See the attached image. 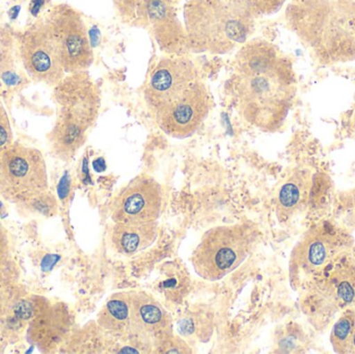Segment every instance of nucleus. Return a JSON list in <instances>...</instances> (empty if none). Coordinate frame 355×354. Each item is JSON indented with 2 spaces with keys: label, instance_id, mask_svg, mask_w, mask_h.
Instances as JSON below:
<instances>
[{
  "label": "nucleus",
  "instance_id": "obj_1",
  "mask_svg": "<svg viewBox=\"0 0 355 354\" xmlns=\"http://www.w3.org/2000/svg\"><path fill=\"white\" fill-rule=\"evenodd\" d=\"M235 78L243 118L264 130L281 126L296 93L291 62L272 44L254 39L238 53Z\"/></svg>",
  "mask_w": 355,
  "mask_h": 354
},
{
  "label": "nucleus",
  "instance_id": "obj_2",
  "mask_svg": "<svg viewBox=\"0 0 355 354\" xmlns=\"http://www.w3.org/2000/svg\"><path fill=\"white\" fill-rule=\"evenodd\" d=\"M56 121L48 134L52 153L68 161L85 143L99 108V95L87 73H72L54 87Z\"/></svg>",
  "mask_w": 355,
  "mask_h": 354
},
{
  "label": "nucleus",
  "instance_id": "obj_3",
  "mask_svg": "<svg viewBox=\"0 0 355 354\" xmlns=\"http://www.w3.org/2000/svg\"><path fill=\"white\" fill-rule=\"evenodd\" d=\"M352 1L294 0L288 8L292 28L317 52L335 60L355 55Z\"/></svg>",
  "mask_w": 355,
  "mask_h": 354
},
{
  "label": "nucleus",
  "instance_id": "obj_4",
  "mask_svg": "<svg viewBox=\"0 0 355 354\" xmlns=\"http://www.w3.org/2000/svg\"><path fill=\"white\" fill-rule=\"evenodd\" d=\"M252 239V229L243 224L211 229L192 255L194 270L205 280H220L245 260Z\"/></svg>",
  "mask_w": 355,
  "mask_h": 354
},
{
  "label": "nucleus",
  "instance_id": "obj_5",
  "mask_svg": "<svg viewBox=\"0 0 355 354\" xmlns=\"http://www.w3.org/2000/svg\"><path fill=\"white\" fill-rule=\"evenodd\" d=\"M250 14L232 0H193L185 8V20L192 39L229 45L245 39Z\"/></svg>",
  "mask_w": 355,
  "mask_h": 354
},
{
  "label": "nucleus",
  "instance_id": "obj_6",
  "mask_svg": "<svg viewBox=\"0 0 355 354\" xmlns=\"http://www.w3.org/2000/svg\"><path fill=\"white\" fill-rule=\"evenodd\" d=\"M43 154L35 148L14 143L0 157V195L20 205H31L48 193Z\"/></svg>",
  "mask_w": 355,
  "mask_h": 354
},
{
  "label": "nucleus",
  "instance_id": "obj_7",
  "mask_svg": "<svg viewBox=\"0 0 355 354\" xmlns=\"http://www.w3.org/2000/svg\"><path fill=\"white\" fill-rule=\"evenodd\" d=\"M55 42L64 72H85L93 62V50L81 15L68 4L53 6L45 18Z\"/></svg>",
  "mask_w": 355,
  "mask_h": 354
},
{
  "label": "nucleus",
  "instance_id": "obj_8",
  "mask_svg": "<svg viewBox=\"0 0 355 354\" xmlns=\"http://www.w3.org/2000/svg\"><path fill=\"white\" fill-rule=\"evenodd\" d=\"M19 52L31 78L50 87L64 79L62 60L45 19L29 26L19 39Z\"/></svg>",
  "mask_w": 355,
  "mask_h": 354
},
{
  "label": "nucleus",
  "instance_id": "obj_9",
  "mask_svg": "<svg viewBox=\"0 0 355 354\" xmlns=\"http://www.w3.org/2000/svg\"><path fill=\"white\" fill-rule=\"evenodd\" d=\"M162 207V186L151 177L143 175L116 195L110 210L114 222H155Z\"/></svg>",
  "mask_w": 355,
  "mask_h": 354
},
{
  "label": "nucleus",
  "instance_id": "obj_10",
  "mask_svg": "<svg viewBox=\"0 0 355 354\" xmlns=\"http://www.w3.org/2000/svg\"><path fill=\"white\" fill-rule=\"evenodd\" d=\"M209 110V97L204 85L196 81L179 98L155 112L160 128L168 135L185 139L193 134Z\"/></svg>",
  "mask_w": 355,
  "mask_h": 354
},
{
  "label": "nucleus",
  "instance_id": "obj_11",
  "mask_svg": "<svg viewBox=\"0 0 355 354\" xmlns=\"http://www.w3.org/2000/svg\"><path fill=\"white\" fill-rule=\"evenodd\" d=\"M196 81L198 70L191 60L183 57L160 60L152 71L146 87V102L155 114L179 98Z\"/></svg>",
  "mask_w": 355,
  "mask_h": 354
},
{
  "label": "nucleus",
  "instance_id": "obj_12",
  "mask_svg": "<svg viewBox=\"0 0 355 354\" xmlns=\"http://www.w3.org/2000/svg\"><path fill=\"white\" fill-rule=\"evenodd\" d=\"M72 317L64 303L44 297L33 299V312L27 324L29 341L42 353H52L70 333Z\"/></svg>",
  "mask_w": 355,
  "mask_h": 354
},
{
  "label": "nucleus",
  "instance_id": "obj_13",
  "mask_svg": "<svg viewBox=\"0 0 355 354\" xmlns=\"http://www.w3.org/2000/svg\"><path fill=\"white\" fill-rule=\"evenodd\" d=\"M127 330L146 340L164 341L172 336V317L153 297L143 292H132Z\"/></svg>",
  "mask_w": 355,
  "mask_h": 354
},
{
  "label": "nucleus",
  "instance_id": "obj_14",
  "mask_svg": "<svg viewBox=\"0 0 355 354\" xmlns=\"http://www.w3.org/2000/svg\"><path fill=\"white\" fill-rule=\"evenodd\" d=\"M335 251V241L329 233L314 230L298 243L292 253L290 272L292 280L309 276L322 269Z\"/></svg>",
  "mask_w": 355,
  "mask_h": 354
},
{
  "label": "nucleus",
  "instance_id": "obj_15",
  "mask_svg": "<svg viewBox=\"0 0 355 354\" xmlns=\"http://www.w3.org/2000/svg\"><path fill=\"white\" fill-rule=\"evenodd\" d=\"M155 222H116L112 230V245L118 253L135 255L153 245L157 238Z\"/></svg>",
  "mask_w": 355,
  "mask_h": 354
},
{
  "label": "nucleus",
  "instance_id": "obj_16",
  "mask_svg": "<svg viewBox=\"0 0 355 354\" xmlns=\"http://www.w3.org/2000/svg\"><path fill=\"white\" fill-rule=\"evenodd\" d=\"M312 186L309 170L294 172L279 188L277 199V216L282 222L293 218L306 205Z\"/></svg>",
  "mask_w": 355,
  "mask_h": 354
},
{
  "label": "nucleus",
  "instance_id": "obj_17",
  "mask_svg": "<svg viewBox=\"0 0 355 354\" xmlns=\"http://www.w3.org/2000/svg\"><path fill=\"white\" fill-rule=\"evenodd\" d=\"M132 292H121L112 295L100 312L98 322L104 330L121 332L127 330L130 321Z\"/></svg>",
  "mask_w": 355,
  "mask_h": 354
},
{
  "label": "nucleus",
  "instance_id": "obj_18",
  "mask_svg": "<svg viewBox=\"0 0 355 354\" xmlns=\"http://www.w3.org/2000/svg\"><path fill=\"white\" fill-rule=\"evenodd\" d=\"M327 291L334 303L340 307L355 303V267L348 266L336 270L327 284Z\"/></svg>",
  "mask_w": 355,
  "mask_h": 354
},
{
  "label": "nucleus",
  "instance_id": "obj_19",
  "mask_svg": "<svg viewBox=\"0 0 355 354\" xmlns=\"http://www.w3.org/2000/svg\"><path fill=\"white\" fill-rule=\"evenodd\" d=\"M355 326V312L342 314L331 330V344L336 353H352V338Z\"/></svg>",
  "mask_w": 355,
  "mask_h": 354
},
{
  "label": "nucleus",
  "instance_id": "obj_20",
  "mask_svg": "<svg viewBox=\"0 0 355 354\" xmlns=\"http://www.w3.org/2000/svg\"><path fill=\"white\" fill-rule=\"evenodd\" d=\"M19 270L12 259L0 262V295L16 286Z\"/></svg>",
  "mask_w": 355,
  "mask_h": 354
},
{
  "label": "nucleus",
  "instance_id": "obj_21",
  "mask_svg": "<svg viewBox=\"0 0 355 354\" xmlns=\"http://www.w3.org/2000/svg\"><path fill=\"white\" fill-rule=\"evenodd\" d=\"M14 143L8 114L0 103V157Z\"/></svg>",
  "mask_w": 355,
  "mask_h": 354
},
{
  "label": "nucleus",
  "instance_id": "obj_22",
  "mask_svg": "<svg viewBox=\"0 0 355 354\" xmlns=\"http://www.w3.org/2000/svg\"><path fill=\"white\" fill-rule=\"evenodd\" d=\"M286 0H252V12L270 15L279 10Z\"/></svg>",
  "mask_w": 355,
  "mask_h": 354
},
{
  "label": "nucleus",
  "instance_id": "obj_23",
  "mask_svg": "<svg viewBox=\"0 0 355 354\" xmlns=\"http://www.w3.org/2000/svg\"><path fill=\"white\" fill-rule=\"evenodd\" d=\"M160 353H190L189 347L181 339L168 337L162 342L160 346Z\"/></svg>",
  "mask_w": 355,
  "mask_h": 354
},
{
  "label": "nucleus",
  "instance_id": "obj_24",
  "mask_svg": "<svg viewBox=\"0 0 355 354\" xmlns=\"http://www.w3.org/2000/svg\"><path fill=\"white\" fill-rule=\"evenodd\" d=\"M10 259V242L8 231L0 222V262Z\"/></svg>",
  "mask_w": 355,
  "mask_h": 354
},
{
  "label": "nucleus",
  "instance_id": "obj_25",
  "mask_svg": "<svg viewBox=\"0 0 355 354\" xmlns=\"http://www.w3.org/2000/svg\"><path fill=\"white\" fill-rule=\"evenodd\" d=\"M94 168L97 172H102V170H105V162H104L103 159H98L94 162Z\"/></svg>",
  "mask_w": 355,
  "mask_h": 354
},
{
  "label": "nucleus",
  "instance_id": "obj_26",
  "mask_svg": "<svg viewBox=\"0 0 355 354\" xmlns=\"http://www.w3.org/2000/svg\"><path fill=\"white\" fill-rule=\"evenodd\" d=\"M352 353H355V326H354V338H352Z\"/></svg>",
  "mask_w": 355,
  "mask_h": 354
},
{
  "label": "nucleus",
  "instance_id": "obj_27",
  "mask_svg": "<svg viewBox=\"0 0 355 354\" xmlns=\"http://www.w3.org/2000/svg\"><path fill=\"white\" fill-rule=\"evenodd\" d=\"M354 259H355V247H354Z\"/></svg>",
  "mask_w": 355,
  "mask_h": 354
}]
</instances>
